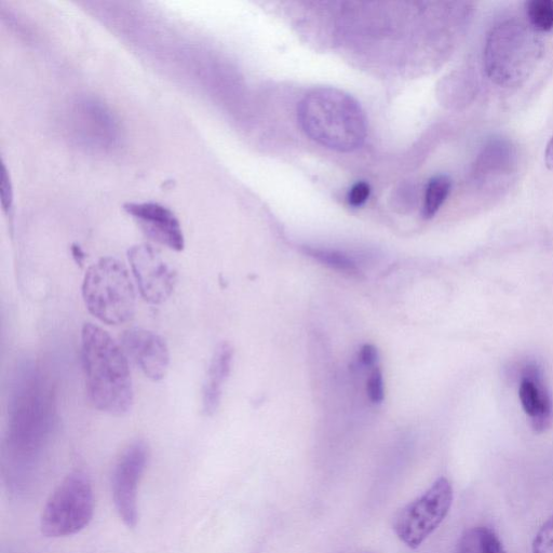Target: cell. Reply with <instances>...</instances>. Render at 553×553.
Returning a JSON list of instances; mask_svg holds the SVG:
<instances>
[{"mask_svg":"<svg viewBox=\"0 0 553 553\" xmlns=\"http://www.w3.org/2000/svg\"><path fill=\"white\" fill-rule=\"evenodd\" d=\"M55 428L51 391L34 367L17 377L9 403L7 479L18 493L33 488Z\"/></svg>","mask_w":553,"mask_h":553,"instance_id":"obj_1","label":"cell"},{"mask_svg":"<svg viewBox=\"0 0 553 553\" xmlns=\"http://www.w3.org/2000/svg\"><path fill=\"white\" fill-rule=\"evenodd\" d=\"M82 354L88 396L94 408L115 416L129 413L134 394L124 349L109 333L86 323Z\"/></svg>","mask_w":553,"mask_h":553,"instance_id":"obj_2","label":"cell"},{"mask_svg":"<svg viewBox=\"0 0 553 553\" xmlns=\"http://www.w3.org/2000/svg\"><path fill=\"white\" fill-rule=\"evenodd\" d=\"M298 116L307 136L333 151L353 152L367 137V118L361 106L339 89L309 91L299 105Z\"/></svg>","mask_w":553,"mask_h":553,"instance_id":"obj_3","label":"cell"},{"mask_svg":"<svg viewBox=\"0 0 553 553\" xmlns=\"http://www.w3.org/2000/svg\"><path fill=\"white\" fill-rule=\"evenodd\" d=\"M541 43L515 19L494 26L483 51L485 71L499 86H516L533 72L541 57Z\"/></svg>","mask_w":553,"mask_h":553,"instance_id":"obj_4","label":"cell"},{"mask_svg":"<svg viewBox=\"0 0 553 553\" xmlns=\"http://www.w3.org/2000/svg\"><path fill=\"white\" fill-rule=\"evenodd\" d=\"M83 296L90 314L109 326L123 325L136 312V291L128 269L113 258L101 259L88 269Z\"/></svg>","mask_w":553,"mask_h":553,"instance_id":"obj_5","label":"cell"},{"mask_svg":"<svg viewBox=\"0 0 553 553\" xmlns=\"http://www.w3.org/2000/svg\"><path fill=\"white\" fill-rule=\"evenodd\" d=\"M94 514V494L89 476L72 471L53 491L43 509L40 529L46 537L72 536L89 525Z\"/></svg>","mask_w":553,"mask_h":553,"instance_id":"obj_6","label":"cell"},{"mask_svg":"<svg viewBox=\"0 0 553 553\" xmlns=\"http://www.w3.org/2000/svg\"><path fill=\"white\" fill-rule=\"evenodd\" d=\"M453 488L447 478H439L395 518L394 530L400 541L411 549L420 547L447 518L453 504Z\"/></svg>","mask_w":553,"mask_h":553,"instance_id":"obj_7","label":"cell"},{"mask_svg":"<svg viewBox=\"0 0 553 553\" xmlns=\"http://www.w3.org/2000/svg\"><path fill=\"white\" fill-rule=\"evenodd\" d=\"M150 460V448L136 440L121 453L112 477V494L117 514L129 529L139 522V487Z\"/></svg>","mask_w":553,"mask_h":553,"instance_id":"obj_8","label":"cell"},{"mask_svg":"<svg viewBox=\"0 0 553 553\" xmlns=\"http://www.w3.org/2000/svg\"><path fill=\"white\" fill-rule=\"evenodd\" d=\"M128 258L142 298L154 305L166 302L178 282V274L174 268L157 250L148 245L131 248Z\"/></svg>","mask_w":553,"mask_h":553,"instance_id":"obj_9","label":"cell"},{"mask_svg":"<svg viewBox=\"0 0 553 553\" xmlns=\"http://www.w3.org/2000/svg\"><path fill=\"white\" fill-rule=\"evenodd\" d=\"M121 344L127 357L148 379L153 382L165 379L170 366V353L163 337L150 330L134 328L125 331Z\"/></svg>","mask_w":553,"mask_h":553,"instance_id":"obj_10","label":"cell"},{"mask_svg":"<svg viewBox=\"0 0 553 553\" xmlns=\"http://www.w3.org/2000/svg\"><path fill=\"white\" fill-rule=\"evenodd\" d=\"M125 210L139 222L145 234L158 244L174 251L184 249L181 224L170 209L155 202H144L127 204Z\"/></svg>","mask_w":553,"mask_h":553,"instance_id":"obj_11","label":"cell"},{"mask_svg":"<svg viewBox=\"0 0 553 553\" xmlns=\"http://www.w3.org/2000/svg\"><path fill=\"white\" fill-rule=\"evenodd\" d=\"M519 398L535 433H544L553 422V402L543 372L535 363H529L523 369Z\"/></svg>","mask_w":553,"mask_h":553,"instance_id":"obj_12","label":"cell"},{"mask_svg":"<svg viewBox=\"0 0 553 553\" xmlns=\"http://www.w3.org/2000/svg\"><path fill=\"white\" fill-rule=\"evenodd\" d=\"M234 352L231 345L223 343L215 350L208 371L207 382L202 394V409L212 415L219 409L222 387L231 373Z\"/></svg>","mask_w":553,"mask_h":553,"instance_id":"obj_13","label":"cell"},{"mask_svg":"<svg viewBox=\"0 0 553 553\" xmlns=\"http://www.w3.org/2000/svg\"><path fill=\"white\" fill-rule=\"evenodd\" d=\"M457 553H508L501 539L489 528L476 526L466 531L458 542Z\"/></svg>","mask_w":553,"mask_h":553,"instance_id":"obj_14","label":"cell"},{"mask_svg":"<svg viewBox=\"0 0 553 553\" xmlns=\"http://www.w3.org/2000/svg\"><path fill=\"white\" fill-rule=\"evenodd\" d=\"M512 158H514V151L508 142L492 141L483 148L478 159L477 174L487 177V175L497 174L499 171L503 172L510 168Z\"/></svg>","mask_w":553,"mask_h":553,"instance_id":"obj_15","label":"cell"},{"mask_svg":"<svg viewBox=\"0 0 553 553\" xmlns=\"http://www.w3.org/2000/svg\"><path fill=\"white\" fill-rule=\"evenodd\" d=\"M452 188V181L448 175H437L428 182L423 215L425 219H433L438 211L443 206L445 200L448 199Z\"/></svg>","mask_w":553,"mask_h":553,"instance_id":"obj_16","label":"cell"},{"mask_svg":"<svg viewBox=\"0 0 553 553\" xmlns=\"http://www.w3.org/2000/svg\"><path fill=\"white\" fill-rule=\"evenodd\" d=\"M304 252L310 256V258L315 259L316 261L326 265L332 269H335L337 272H341L353 277H360V269L357 264L349 259L347 255L323 249L315 248H304Z\"/></svg>","mask_w":553,"mask_h":553,"instance_id":"obj_17","label":"cell"},{"mask_svg":"<svg viewBox=\"0 0 553 553\" xmlns=\"http://www.w3.org/2000/svg\"><path fill=\"white\" fill-rule=\"evenodd\" d=\"M532 29L538 32H550L553 30V0H531L526 4Z\"/></svg>","mask_w":553,"mask_h":553,"instance_id":"obj_18","label":"cell"},{"mask_svg":"<svg viewBox=\"0 0 553 553\" xmlns=\"http://www.w3.org/2000/svg\"><path fill=\"white\" fill-rule=\"evenodd\" d=\"M533 553H553V516L537 532L533 542Z\"/></svg>","mask_w":553,"mask_h":553,"instance_id":"obj_19","label":"cell"},{"mask_svg":"<svg viewBox=\"0 0 553 553\" xmlns=\"http://www.w3.org/2000/svg\"><path fill=\"white\" fill-rule=\"evenodd\" d=\"M368 395L372 402L381 403L385 397L384 381L381 370L375 369L368 382Z\"/></svg>","mask_w":553,"mask_h":553,"instance_id":"obj_20","label":"cell"},{"mask_svg":"<svg viewBox=\"0 0 553 553\" xmlns=\"http://www.w3.org/2000/svg\"><path fill=\"white\" fill-rule=\"evenodd\" d=\"M371 194L370 185L366 182H358L352 187L348 194V202L350 206L355 208L366 204Z\"/></svg>","mask_w":553,"mask_h":553,"instance_id":"obj_21","label":"cell"},{"mask_svg":"<svg viewBox=\"0 0 553 553\" xmlns=\"http://www.w3.org/2000/svg\"><path fill=\"white\" fill-rule=\"evenodd\" d=\"M2 200H3V207L5 211L8 212L12 206L13 195H12L10 179L8 177V173L5 166H3V173H2Z\"/></svg>","mask_w":553,"mask_h":553,"instance_id":"obj_22","label":"cell"},{"mask_svg":"<svg viewBox=\"0 0 553 553\" xmlns=\"http://www.w3.org/2000/svg\"><path fill=\"white\" fill-rule=\"evenodd\" d=\"M360 359L364 366L373 367L377 360H379V353H377V349L373 345L367 344L361 349Z\"/></svg>","mask_w":553,"mask_h":553,"instance_id":"obj_23","label":"cell"},{"mask_svg":"<svg viewBox=\"0 0 553 553\" xmlns=\"http://www.w3.org/2000/svg\"><path fill=\"white\" fill-rule=\"evenodd\" d=\"M545 161L547 167L553 170V138H551L546 146Z\"/></svg>","mask_w":553,"mask_h":553,"instance_id":"obj_24","label":"cell"},{"mask_svg":"<svg viewBox=\"0 0 553 553\" xmlns=\"http://www.w3.org/2000/svg\"><path fill=\"white\" fill-rule=\"evenodd\" d=\"M72 253H73V256H74V259L76 261V263L78 265H83L84 264V261L86 259V254L85 252L83 251L82 248H80L79 246L77 245H74L72 247Z\"/></svg>","mask_w":553,"mask_h":553,"instance_id":"obj_25","label":"cell"}]
</instances>
